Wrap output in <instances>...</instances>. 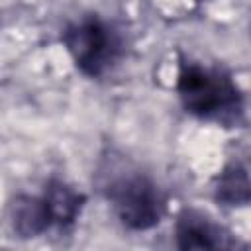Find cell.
Returning <instances> with one entry per match:
<instances>
[{
    "label": "cell",
    "instance_id": "obj_6",
    "mask_svg": "<svg viewBox=\"0 0 251 251\" xmlns=\"http://www.w3.org/2000/svg\"><path fill=\"white\" fill-rule=\"evenodd\" d=\"M251 198L249 173L243 163H229L214 180V200L222 206H247Z\"/></svg>",
    "mask_w": 251,
    "mask_h": 251
},
{
    "label": "cell",
    "instance_id": "obj_4",
    "mask_svg": "<svg viewBox=\"0 0 251 251\" xmlns=\"http://www.w3.org/2000/svg\"><path fill=\"white\" fill-rule=\"evenodd\" d=\"M100 192L120 224L131 231H149L165 216L167 200L159 184L135 167H118V173L104 175Z\"/></svg>",
    "mask_w": 251,
    "mask_h": 251
},
{
    "label": "cell",
    "instance_id": "obj_2",
    "mask_svg": "<svg viewBox=\"0 0 251 251\" xmlns=\"http://www.w3.org/2000/svg\"><path fill=\"white\" fill-rule=\"evenodd\" d=\"M84 192L61 178H49L39 194H18L8 208L10 227L20 239H35L53 229L67 231L80 218Z\"/></svg>",
    "mask_w": 251,
    "mask_h": 251
},
{
    "label": "cell",
    "instance_id": "obj_1",
    "mask_svg": "<svg viewBox=\"0 0 251 251\" xmlns=\"http://www.w3.org/2000/svg\"><path fill=\"white\" fill-rule=\"evenodd\" d=\"M175 90L182 110L200 122L222 127H237L245 122V96L222 67L180 57Z\"/></svg>",
    "mask_w": 251,
    "mask_h": 251
},
{
    "label": "cell",
    "instance_id": "obj_5",
    "mask_svg": "<svg viewBox=\"0 0 251 251\" xmlns=\"http://www.w3.org/2000/svg\"><path fill=\"white\" fill-rule=\"evenodd\" d=\"M175 243L178 249H235L237 237L208 214L196 208H182L175 220Z\"/></svg>",
    "mask_w": 251,
    "mask_h": 251
},
{
    "label": "cell",
    "instance_id": "obj_3",
    "mask_svg": "<svg viewBox=\"0 0 251 251\" xmlns=\"http://www.w3.org/2000/svg\"><path fill=\"white\" fill-rule=\"evenodd\" d=\"M59 39L75 69L92 80L110 75L126 55L124 31L96 12L69 22Z\"/></svg>",
    "mask_w": 251,
    "mask_h": 251
}]
</instances>
